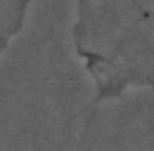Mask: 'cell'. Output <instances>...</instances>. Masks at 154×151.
Instances as JSON below:
<instances>
[{"label": "cell", "instance_id": "1", "mask_svg": "<svg viewBox=\"0 0 154 151\" xmlns=\"http://www.w3.org/2000/svg\"><path fill=\"white\" fill-rule=\"evenodd\" d=\"M71 45L100 99L154 94V0H74Z\"/></svg>", "mask_w": 154, "mask_h": 151}, {"label": "cell", "instance_id": "2", "mask_svg": "<svg viewBox=\"0 0 154 151\" xmlns=\"http://www.w3.org/2000/svg\"><path fill=\"white\" fill-rule=\"evenodd\" d=\"M31 0H0V59L21 33Z\"/></svg>", "mask_w": 154, "mask_h": 151}]
</instances>
